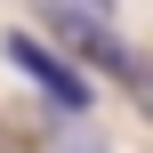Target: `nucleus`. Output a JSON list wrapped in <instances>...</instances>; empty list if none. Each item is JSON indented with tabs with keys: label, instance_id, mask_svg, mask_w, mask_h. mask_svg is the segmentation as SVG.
Here are the masks:
<instances>
[{
	"label": "nucleus",
	"instance_id": "nucleus-1",
	"mask_svg": "<svg viewBox=\"0 0 153 153\" xmlns=\"http://www.w3.org/2000/svg\"><path fill=\"white\" fill-rule=\"evenodd\" d=\"M40 16H48V32L65 40L56 56H81V73L97 65V73H113L121 89H145V65H137L129 32H121L105 8H81V0H40Z\"/></svg>",
	"mask_w": 153,
	"mask_h": 153
},
{
	"label": "nucleus",
	"instance_id": "nucleus-2",
	"mask_svg": "<svg viewBox=\"0 0 153 153\" xmlns=\"http://www.w3.org/2000/svg\"><path fill=\"white\" fill-rule=\"evenodd\" d=\"M8 65H16V73H24V81H32L48 105H65V113H81V105H89V73H81V65H65L48 40H32V32H8Z\"/></svg>",
	"mask_w": 153,
	"mask_h": 153
},
{
	"label": "nucleus",
	"instance_id": "nucleus-3",
	"mask_svg": "<svg viewBox=\"0 0 153 153\" xmlns=\"http://www.w3.org/2000/svg\"><path fill=\"white\" fill-rule=\"evenodd\" d=\"M81 8H105V16H113V0H81Z\"/></svg>",
	"mask_w": 153,
	"mask_h": 153
}]
</instances>
